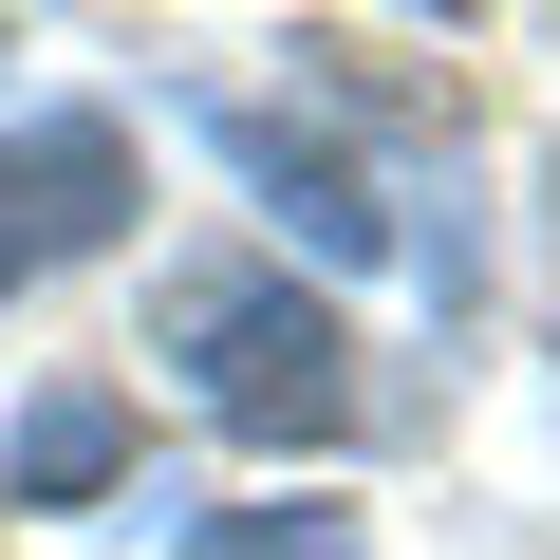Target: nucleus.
Instances as JSON below:
<instances>
[{"label":"nucleus","instance_id":"nucleus-1","mask_svg":"<svg viewBox=\"0 0 560 560\" xmlns=\"http://www.w3.org/2000/svg\"><path fill=\"white\" fill-rule=\"evenodd\" d=\"M168 355H187V393H206L243 448H337V411H355L337 318H318L280 261H187V280H168Z\"/></svg>","mask_w":560,"mask_h":560},{"label":"nucleus","instance_id":"nucleus-2","mask_svg":"<svg viewBox=\"0 0 560 560\" xmlns=\"http://www.w3.org/2000/svg\"><path fill=\"white\" fill-rule=\"evenodd\" d=\"M131 224V131L113 113H38V131H0V300H20L38 261L113 243Z\"/></svg>","mask_w":560,"mask_h":560},{"label":"nucleus","instance_id":"nucleus-3","mask_svg":"<svg viewBox=\"0 0 560 560\" xmlns=\"http://www.w3.org/2000/svg\"><path fill=\"white\" fill-rule=\"evenodd\" d=\"M206 131H224V168H243V187H280V224H300L318 261H374V243H393V206L355 187V150L280 131V113H206Z\"/></svg>","mask_w":560,"mask_h":560},{"label":"nucleus","instance_id":"nucleus-4","mask_svg":"<svg viewBox=\"0 0 560 560\" xmlns=\"http://www.w3.org/2000/svg\"><path fill=\"white\" fill-rule=\"evenodd\" d=\"M113 467H131V411H113V393H38L20 448H0V504H94Z\"/></svg>","mask_w":560,"mask_h":560},{"label":"nucleus","instance_id":"nucleus-5","mask_svg":"<svg viewBox=\"0 0 560 560\" xmlns=\"http://www.w3.org/2000/svg\"><path fill=\"white\" fill-rule=\"evenodd\" d=\"M187 560H355L337 504H243V523H187Z\"/></svg>","mask_w":560,"mask_h":560}]
</instances>
